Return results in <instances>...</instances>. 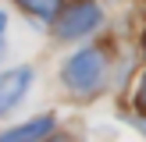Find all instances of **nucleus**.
I'll use <instances>...</instances> for the list:
<instances>
[{
    "instance_id": "f257e3e1",
    "label": "nucleus",
    "mask_w": 146,
    "mask_h": 142,
    "mask_svg": "<svg viewBox=\"0 0 146 142\" xmlns=\"http://www.w3.org/2000/svg\"><path fill=\"white\" fill-rule=\"evenodd\" d=\"M61 82L71 92H78V96L93 92L104 82V53L100 50H78V53H71L64 60V68H61Z\"/></svg>"
},
{
    "instance_id": "f03ea898",
    "label": "nucleus",
    "mask_w": 146,
    "mask_h": 142,
    "mask_svg": "<svg viewBox=\"0 0 146 142\" xmlns=\"http://www.w3.org/2000/svg\"><path fill=\"white\" fill-rule=\"evenodd\" d=\"M100 21H104V11H100L93 0H71V7L57 11L54 36L57 39H78V36H89Z\"/></svg>"
},
{
    "instance_id": "7ed1b4c3",
    "label": "nucleus",
    "mask_w": 146,
    "mask_h": 142,
    "mask_svg": "<svg viewBox=\"0 0 146 142\" xmlns=\"http://www.w3.org/2000/svg\"><path fill=\"white\" fill-rule=\"evenodd\" d=\"M32 78H36L32 68H14V71H7V75H0V117H4V114H11L14 106L29 96Z\"/></svg>"
},
{
    "instance_id": "20e7f679",
    "label": "nucleus",
    "mask_w": 146,
    "mask_h": 142,
    "mask_svg": "<svg viewBox=\"0 0 146 142\" xmlns=\"http://www.w3.org/2000/svg\"><path fill=\"white\" fill-rule=\"evenodd\" d=\"M50 131H54V117L43 114V117H32V121H25V124H18V128H7L0 139L4 142H21V139H43V135H50Z\"/></svg>"
},
{
    "instance_id": "39448f33",
    "label": "nucleus",
    "mask_w": 146,
    "mask_h": 142,
    "mask_svg": "<svg viewBox=\"0 0 146 142\" xmlns=\"http://www.w3.org/2000/svg\"><path fill=\"white\" fill-rule=\"evenodd\" d=\"M14 4L25 14H36V18H43V21H54L57 11H61V0H14Z\"/></svg>"
},
{
    "instance_id": "423d86ee",
    "label": "nucleus",
    "mask_w": 146,
    "mask_h": 142,
    "mask_svg": "<svg viewBox=\"0 0 146 142\" xmlns=\"http://www.w3.org/2000/svg\"><path fill=\"white\" fill-rule=\"evenodd\" d=\"M135 110L146 117V71H143V78H139V89H135Z\"/></svg>"
},
{
    "instance_id": "0eeeda50",
    "label": "nucleus",
    "mask_w": 146,
    "mask_h": 142,
    "mask_svg": "<svg viewBox=\"0 0 146 142\" xmlns=\"http://www.w3.org/2000/svg\"><path fill=\"white\" fill-rule=\"evenodd\" d=\"M4 28H7V14L0 11V32H4Z\"/></svg>"
},
{
    "instance_id": "6e6552de",
    "label": "nucleus",
    "mask_w": 146,
    "mask_h": 142,
    "mask_svg": "<svg viewBox=\"0 0 146 142\" xmlns=\"http://www.w3.org/2000/svg\"><path fill=\"white\" fill-rule=\"evenodd\" d=\"M143 53H146V32H143Z\"/></svg>"
}]
</instances>
